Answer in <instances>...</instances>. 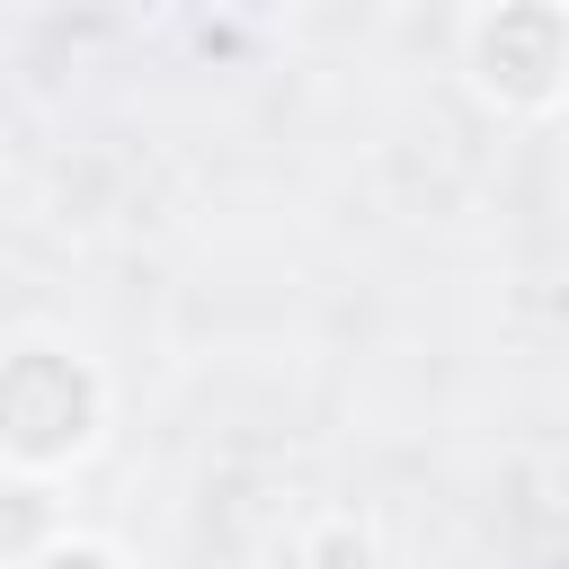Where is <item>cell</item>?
Returning <instances> with one entry per match:
<instances>
[{
	"instance_id": "6da1fadb",
	"label": "cell",
	"mask_w": 569,
	"mask_h": 569,
	"mask_svg": "<svg viewBox=\"0 0 569 569\" xmlns=\"http://www.w3.org/2000/svg\"><path fill=\"white\" fill-rule=\"evenodd\" d=\"M107 445V373L62 338L0 347V480H62Z\"/></svg>"
},
{
	"instance_id": "7a4b0ae2",
	"label": "cell",
	"mask_w": 569,
	"mask_h": 569,
	"mask_svg": "<svg viewBox=\"0 0 569 569\" xmlns=\"http://www.w3.org/2000/svg\"><path fill=\"white\" fill-rule=\"evenodd\" d=\"M462 89L507 124H551L569 107V9L560 0H480L462 18Z\"/></svg>"
},
{
	"instance_id": "3957f363",
	"label": "cell",
	"mask_w": 569,
	"mask_h": 569,
	"mask_svg": "<svg viewBox=\"0 0 569 569\" xmlns=\"http://www.w3.org/2000/svg\"><path fill=\"white\" fill-rule=\"evenodd\" d=\"M53 533H71V525H62V498H53V480H0V569L36 560Z\"/></svg>"
},
{
	"instance_id": "277c9868",
	"label": "cell",
	"mask_w": 569,
	"mask_h": 569,
	"mask_svg": "<svg viewBox=\"0 0 569 569\" xmlns=\"http://www.w3.org/2000/svg\"><path fill=\"white\" fill-rule=\"evenodd\" d=\"M302 569H382V551H373V525L365 516H320L311 533H302V551H293Z\"/></svg>"
},
{
	"instance_id": "5b68a950",
	"label": "cell",
	"mask_w": 569,
	"mask_h": 569,
	"mask_svg": "<svg viewBox=\"0 0 569 569\" xmlns=\"http://www.w3.org/2000/svg\"><path fill=\"white\" fill-rule=\"evenodd\" d=\"M18 569H133L116 542H98V533H53L36 560H18Z\"/></svg>"
}]
</instances>
